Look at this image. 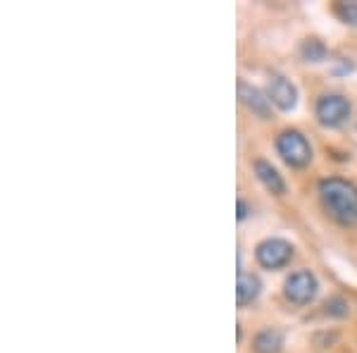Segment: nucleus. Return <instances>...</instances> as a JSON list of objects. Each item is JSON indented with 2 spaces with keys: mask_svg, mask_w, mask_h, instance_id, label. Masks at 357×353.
Masks as SVG:
<instances>
[{
  "mask_svg": "<svg viewBox=\"0 0 357 353\" xmlns=\"http://www.w3.org/2000/svg\"><path fill=\"white\" fill-rule=\"evenodd\" d=\"M248 215H250V206H248L243 199H238V203H236V219H238V222H243Z\"/></svg>",
  "mask_w": 357,
  "mask_h": 353,
  "instance_id": "4468645a",
  "label": "nucleus"
},
{
  "mask_svg": "<svg viewBox=\"0 0 357 353\" xmlns=\"http://www.w3.org/2000/svg\"><path fill=\"white\" fill-rule=\"evenodd\" d=\"M350 101L338 94H329V96H321L317 101V120H319L324 127L329 129H336L341 127L345 120L350 117Z\"/></svg>",
  "mask_w": 357,
  "mask_h": 353,
  "instance_id": "7ed1b4c3",
  "label": "nucleus"
},
{
  "mask_svg": "<svg viewBox=\"0 0 357 353\" xmlns=\"http://www.w3.org/2000/svg\"><path fill=\"white\" fill-rule=\"evenodd\" d=\"M255 175L257 179L262 182V187L269 191V194H274V196H284L286 194V182L281 179L279 175V170L272 165V163H267V160H255Z\"/></svg>",
  "mask_w": 357,
  "mask_h": 353,
  "instance_id": "1a4fd4ad",
  "label": "nucleus"
},
{
  "mask_svg": "<svg viewBox=\"0 0 357 353\" xmlns=\"http://www.w3.org/2000/svg\"><path fill=\"white\" fill-rule=\"evenodd\" d=\"M238 98L252 115H257V117H262V120L269 117V98H264V94L257 89V86H252V84H248L241 79L238 82Z\"/></svg>",
  "mask_w": 357,
  "mask_h": 353,
  "instance_id": "0eeeda50",
  "label": "nucleus"
},
{
  "mask_svg": "<svg viewBox=\"0 0 357 353\" xmlns=\"http://www.w3.org/2000/svg\"><path fill=\"white\" fill-rule=\"evenodd\" d=\"M336 15L343 24L357 27V3H338L336 5Z\"/></svg>",
  "mask_w": 357,
  "mask_h": 353,
  "instance_id": "f8f14e48",
  "label": "nucleus"
},
{
  "mask_svg": "<svg viewBox=\"0 0 357 353\" xmlns=\"http://www.w3.org/2000/svg\"><path fill=\"white\" fill-rule=\"evenodd\" d=\"M319 199L326 212L338 224L357 222V187L341 177H329L319 182Z\"/></svg>",
  "mask_w": 357,
  "mask_h": 353,
  "instance_id": "f257e3e1",
  "label": "nucleus"
},
{
  "mask_svg": "<svg viewBox=\"0 0 357 353\" xmlns=\"http://www.w3.org/2000/svg\"><path fill=\"white\" fill-rule=\"evenodd\" d=\"M301 55L305 62H324L326 55H329V50H326L324 41H319V38H305L303 45H301Z\"/></svg>",
  "mask_w": 357,
  "mask_h": 353,
  "instance_id": "9b49d317",
  "label": "nucleus"
},
{
  "mask_svg": "<svg viewBox=\"0 0 357 353\" xmlns=\"http://www.w3.org/2000/svg\"><path fill=\"white\" fill-rule=\"evenodd\" d=\"M284 349V332L276 327H267L262 332H257V337L252 339V351L255 353H279Z\"/></svg>",
  "mask_w": 357,
  "mask_h": 353,
  "instance_id": "9d476101",
  "label": "nucleus"
},
{
  "mask_svg": "<svg viewBox=\"0 0 357 353\" xmlns=\"http://www.w3.org/2000/svg\"><path fill=\"white\" fill-rule=\"evenodd\" d=\"M267 98L274 103L279 110L291 113L298 106V89L291 79H286L284 74H272L267 84Z\"/></svg>",
  "mask_w": 357,
  "mask_h": 353,
  "instance_id": "423d86ee",
  "label": "nucleus"
},
{
  "mask_svg": "<svg viewBox=\"0 0 357 353\" xmlns=\"http://www.w3.org/2000/svg\"><path fill=\"white\" fill-rule=\"evenodd\" d=\"M326 312H329L331 317H345L348 315V301L343 296H333L326 301Z\"/></svg>",
  "mask_w": 357,
  "mask_h": 353,
  "instance_id": "ddd939ff",
  "label": "nucleus"
},
{
  "mask_svg": "<svg viewBox=\"0 0 357 353\" xmlns=\"http://www.w3.org/2000/svg\"><path fill=\"white\" fill-rule=\"evenodd\" d=\"M317 289H319V282H317L314 272L310 270H298L286 280V298L296 305H307L310 301L317 296Z\"/></svg>",
  "mask_w": 357,
  "mask_h": 353,
  "instance_id": "39448f33",
  "label": "nucleus"
},
{
  "mask_svg": "<svg viewBox=\"0 0 357 353\" xmlns=\"http://www.w3.org/2000/svg\"><path fill=\"white\" fill-rule=\"evenodd\" d=\"M260 291H262L260 277L248 275V272H238V284H236V303H238V308H245V305L255 303Z\"/></svg>",
  "mask_w": 357,
  "mask_h": 353,
  "instance_id": "6e6552de",
  "label": "nucleus"
},
{
  "mask_svg": "<svg viewBox=\"0 0 357 353\" xmlns=\"http://www.w3.org/2000/svg\"><path fill=\"white\" fill-rule=\"evenodd\" d=\"M255 258L264 270H279L286 268L293 258V246L286 239H264L255 248Z\"/></svg>",
  "mask_w": 357,
  "mask_h": 353,
  "instance_id": "20e7f679",
  "label": "nucleus"
},
{
  "mask_svg": "<svg viewBox=\"0 0 357 353\" xmlns=\"http://www.w3.org/2000/svg\"><path fill=\"white\" fill-rule=\"evenodd\" d=\"M276 150H279V155L291 167H305L312 160V146L296 129H286L284 134H279V138H276Z\"/></svg>",
  "mask_w": 357,
  "mask_h": 353,
  "instance_id": "f03ea898",
  "label": "nucleus"
}]
</instances>
